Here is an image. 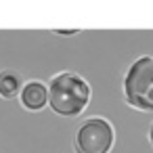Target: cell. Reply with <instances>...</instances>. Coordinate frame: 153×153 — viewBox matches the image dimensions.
Wrapping results in <instances>:
<instances>
[{
	"label": "cell",
	"mask_w": 153,
	"mask_h": 153,
	"mask_svg": "<svg viewBox=\"0 0 153 153\" xmlns=\"http://www.w3.org/2000/svg\"><path fill=\"white\" fill-rule=\"evenodd\" d=\"M149 140H151V145H153V124H151V128H149Z\"/></svg>",
	"instance_id": "cell-6"
},
{
	"label": "cell",
	"mask_w": 153,
	"mask_h": 153,
	"mask_svg": "<svg viewBox=\"0 0 153 153\" xmlns=\"http://www.w3.org/2000/svg\"><path fill=\"white\" fill-rule=\"evenodd\" d=\"M113 140V126L105 117H88L76 132V153H109Z\"/></svg>",
	"instance_id": "cell-3"
},
{
	"label": "cell",
	"mask_w": 153,
	"mask_h": 153,
	"mask_svg": "<svg viewBox=\"0 0 153 153\" xmlns=\"http://www.w3.org/2000/svg\"><path fill=\"white\" fill-rule=\"evenodd\" d=\"M21 105L30 111H40L42 107L48 105V88L40 82V80H30L23 84L21 92H19Z\"/></svg>",
	"instance_id": "cell-4"
},
{
	"label": "cell",
	"mask_w": 153,
	"mask_h": 153,
	"mask_svg": "<svg viewBox=\"0 0 153 153\" xmlns=\"http://www.w3.org/2000/svg\"><path fill=\"white\" fill-rule=\"evenodd\" d=\"M23 84L17 74L13 71H0V97L2 99H15L21 92Z\"/></svg>",
	"instance_id": "cell-5"
},
{
	"label": "cell",
	"mask_w": 153,
	"mask_h": 153,
	"mask_svg": "<svg viewBox=\"0 0 153 153\" xmlns=\"http://www.w3.org/2000/svg\"><path fill=\"white\" fill-rule=\"evenodd\" d=\"M90 97H92L90 84L74 71H61L53 76L48 82V105L59 115L65 117L80 115L88 107Z\"/></svg>",
	"instance_id": "cell-1"
},
{
	"label": "cell",
	"mask_w": 153,
	"mask_h": 153,
	"mask_svg": "<svg viewBox=\"0 0 153 153\" xmlns=\"http://www.w3.org/2000/svg\"><path fill=\"white\" fill-rule=\"evenodd\" d=\"M126 103L138 111H153V57H138L124 76Z\"/></svg>",
	"instance_id": "cell-2"
}]
</instances>
